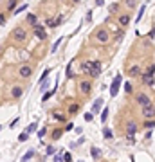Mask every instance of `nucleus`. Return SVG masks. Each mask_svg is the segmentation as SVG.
<instances>
[{"instance_id":"f257e3e1","label":"nucleus","mask_w":155,"mask_h":162,"mask_svg":"<svg viewBox=\"0 0 155 162\" xmlns=\"http://www.w3.org/2000/svg\"><path fill=\"white\" fill-rule=\"evenodd\" d=\"M81 74L88 76L90 79H96L101 76V61L99 60H87L81 63Z\"/></svg>"},{"instance_id":"f03ea898","label":"nucleus","mask_w":155,"mask_h":162,"mask_svg":"<svg viewBox=\"0 0 155 162\" xmlns=\"http://www.w3.org/2000/svg\"><path fill=\"white\" fill-rule=\"evenodd\" d=\"M27 38H29V32H27L25 25H16V27H13V31H11V40H13V41H16V43H25Z\"/></svg>"},{"instance_id":"7ed1b4c3","label":"nucleus","mask_w":155,"mask_h":162,"mask_svg":"<svg viewBox=\"0 0 155 162\" xmlns=\"http://www.w3.org/2000/svg\"><path fill=\"white\" fill-rule=\"evenodd\" d=\"M153 70H155V67H153V63H150V67L144 70V72H141V81H142V85L144 86H148V88H155V81H153Z\"/></svg>"},{"instance_id":"20e7f679","label":"nucleus","mask_w":155,"mask_h":162,"mask_svg":"<svg viewBox=\"0 0 155 162\" xmlns=\"http://www.w3.org/2000/svg\"><path fill=\"white\" fill-rule=\"evenodd\" d=\"M94 38H96V41H99V43H108L112 36H110V31H108L107 27H99V29L96 31Z\"/></svg>"},{"instance_id":"39448f33","label":"nucleus","mask_w":155,"mask_h":162,"mask_svg":"<svg viewBox=\"0 0 155 162\" xmlns=\"http://www.w3.org/2000/svg\"><path fill=\"white\" fill-rule=\"evenodd\" d=\"M125 132H126V139L130 140V142H135V133H137V124L133 123V121H128V123H126V128H125Z\"/></svg>"},{"instance_id":"423d86ee","label":"nucleus","mask_w":155,"mask_h":162,"mask_svg":"<svg viewBox=\"0 0 155 162\" xmlns=\"http://www.w3.org/2000/svg\"><path fill=\"white\" fill-rule=\"evenodd\" d=\"M121 81H123V76H121V74L114 78V81H112V85H110V95H112V97H116V95H117L119 86H121Z\"/></svg>"},{"instance_id":"0eeeda50","label":"nucleus","mask_w":155,"mask_h":162,"mask_svg":"<svg viewBox=\"0 0 155 162\" xmlns=\"http://www.w3.org/2000/svg\"><path fill=\"white\" fill-rule=\"evenodd\" d=\"M18 76L22 79H29L31 76H33V67H31V65H22V67L18 69Z\"/></svg>"},{"instance_id":"6e6552de","label":"nucleus","mask_w":155,"mask_h":162,"mask_svg":"<svg viewBox=\"0 0 155 162\" xmlns=\"http://www.w3.org/2000/svg\"><path fill=\"white\" fill-rule=\"evenodd\" d=\"M79 92H81V95H90V92H92V81L90 79H83L79 83Z\"/></svg>"},{"instance_id":"1a4fd4ad","label":"nucleus","mask_w":155,"mask_h":162,"mask_svg":"<svg viewBox=\"0 0 155 162\" xmlns=\"http://www.w3.org/2000/svg\"><path fill=\"white\" fill-rule=\"evenodd\" d=\"M33 32H34V34H36L40 40H42V41L49 38V32H47V31H45L42 25H38V24H34V25H33Z\"/></svg>"},{"instance_id":"9d476101","label":"nucleus","mask_w":155,"mask_h":162,"mask_svg":"<svg viewBox=\"0 0 155 162\" xmlns=\"http://www.w3.org/2000/svg\"><path fill=\"white\" fill-rule=\"evenodd\" d=\"M135 103L139 106H144V104L151 103V97H148V94H144V92H137L135 94Z\"/></svg>"},{"instance_id":"9b49d317","label":"nucleus","mask_w":155,"mask_h":162,"mask_svg":"<svg viewBox=\"0 0 155 162\" xmlns=\"http://www.w3.org/2000/svg\"><path fill=\"white\" fill-rule=\"evenodd\" d=\"M141 108H142V117L144 119H153V115H155V112H153V101L148 103V104H144V106H141Z\"/></svg>"},{"instance_id":"f8f14e48","label":"nucleus","mask_w":155,"mask_h":162,"mask_svg":"<svg viewBox=\"0 0 155 162\" xmlns=\"http://www.w3.org/2000/svg\"><path fill=\"white\" fill-rule=\"evenodd\" d=\"M22 95H24V86L22 85H15L11 88V97L13 99H20Z\"/></svg>"},{"instance_id":"ddd939ff","label":"nucleus","mask_w":155,"mask_h":162,"mask_svg":"<svg viewBox=\"0 0 155 162\" xmlns=\"http://www.w3.org/2000/svg\"><path fill=\"white\" fill-rule=\"evenodd\" d=\"M61 22H63V16H61V15H58V16H56L54 20H50V18H47V20H45V24H47L49 27H53V29H54V27H58V25L61 24Z\"/></svg>"},{"instance_id":"4468645a","label":"nucleus","mask_w":155,"mask_h":162,"mask_svg":"<svg viewBox=\"0 0 155 162\" xmlns=\"http://www.w3.org/2000/svg\"><path fill=\"white\" fill-rule=\"evenodd\" d=\"M117 20H119V25H121V27H126L130 22H132V16H130L128 13H125V15H119Z\"/></svg>"},{"instance_id":"2eb2a0df","label":"nucleus","mask_w":155,"mask_h":162,"mask_svg":"<svg viewBox=\"0 0 155 162\" xmlns=\"http://www.w3.org/2000/svg\"><path fill=\"white\" fill-rule=\"evenodd\" d=\"M128 76L130 78H139L141 76V67L139 65H132V67L128 69Z\"/></svg>"},{"instance_id":"dca6fc26","label":"nucleus","mask_w":155,"mask_h":162,"mask_svg":"<svg viewBox=\"0 0 155 162\" xmlns=\"http://www.w3.org/2000/svg\"><path fill=\"white\" fill-rule=\"evenodd\" d=\"M90 157L94 158V160H99L101 158V149L96 148V146H90Z\"/></svg>"},{"instance_id":"f3484780","label":"nucleus","mask_w":155,"mask_h":162,"mask_svg":"<svg viewBox=\"0 0 155 162\" xmlns=\"http://www.w3.org/2000/svg\"><path fill=\"white\" fill-rule=\"evenodd\" d=\"M61 135H63V130H61V128H54L53 133H50V139H53V140H60Z\"/></svg>"},{"instance_id":"a211bd4d","label":"nucleus","mask_w":155,"mask_h":162,"mask_svg":"<svg viewBox=\"0 0 155 162\" xmlns=\"http://www.w3.org/2000/svg\"><path fill=\"white\" fill-rule=\"evenodd\" d=\"M123 6H125L126 9H130V11H133L137 7V0H123Z\"/></svg>"},{"instance_id":"6ab92c4d","label":"nucleus","mask_w":155,"mask_h":162,"mask_svg":"<svg viewBox=\"0 0 155 162\" xmlns=\"http://www.w3.org/2000/svg\"><path fill=\"white\" fill-rule=\"evenodd\" d=\"M36 130H38V123H36V121H33V123H31V124L25 128V133H27V135H33Z\"/></svg>"},{"instance_id":"aec40b11","label":"nucleus","mask_w":155,"mask_h":162,"mask_svg":"<svg viewBox=\"0 0 155 162\" xmlns=\"http://www.w3.org/2000/svg\"><path fill=\"white\" fill-rule=\"evenodd\" d=\"M119 7H121V4H119V2H114V4H110V6H108V13H110V15H116V13H119Z\"/></svg>"},{"instance_id":"412c9836","label":"nucleus","mask_w":155,"mask_h":162,"mask_svg":"<svg viewBox=\"0 0 155 162\" xmlns=\"http://www.w3.org/2000/svg\"><path fill=\"white\" fill-rule=\"evenodd\" d=\"M53 117L56 119V121H60V123H67V121H69V117H67L65 114H60V112H54Z\"/></svg>"},{"instance_id":"4be33fe9","label":"nucleus","mask_w":155,"mask_h":162,"mask_svg":"<svg viewBox=\"0 0 155 162\" xmlns=\"http://www.w3.org/2000/svg\"><path fill=\"white\" fill-rule=\"evenodd\" d=\"M25 20H27V24H31V25H34V24H38V16H36L34 13H29V15L25 16Z\"/></svg>"},{"instance_id":"5701e85b","label":"nucleus","mask_w":155,"mask_h":162,"mask_svg":"<svg viewBox=\"0 0 155 162\" xmlns=\"http://www.w3.org/2000/svg\"><path fill=\"white\" fill-rule=\"evenodd\" d=\"M79 108H81V104H79V103H72V104L69 106V114H70V115L78 114V112H79Z\"/></svg>"},{"instance_id":"b1692460","label":"nucleus","mask_w":155,"mask_h":162,"mask_svg":"<svg viewBox=\"0 0 155 162\" xmlns=\"http://www.w3.org/2000/svg\"><path fill=\"white\" fill-rule=\"evenodd\" d=\"M123 38H125V27L117 29V31H116V34H114V40H117V41H121Z\"/></svg>"},{"instance_id":"393cba45","label":"nucleus","mask_w":155,"mask_h":162,"mask_svg":"<svg viewBox=\"0 0 155 162\" xmlns=\"http://www.w3.org/2000/svg\"><path fill=\"white\" fill-rule=\"evenodd\" d=\"M101 104H103V99H96V103H94V106H92L90 112H94V114L99 112V110H101Z\"/></svg>"},{"instance_id":"a878e982","label":"nucleus","mask_w":155,"mask_h":162,"mask_svg":"<svg viewBox=\"0 0 155 162\" xmlns=\"http://www.w3.org/2000/svg\"><path fill=\"white\" fill-rule=\"evenodd\" d=\"M18 6V0H7V11H11L13 13V9Z\"/></svg>"},{"instance_id":"bb28decb","label":"nucleus","mask_w":155,"mask_h":162,"mask_svg":"<svg viewBox=\"0 0 155 162\" xmlns=\"http://www.w3.org/2000/svg\"><path fill=\"white\" fill-rule=\"evenodd\" d=\"M34 155H36V151H34V149H29V151H27V153H25L22 158H20V160H29V158H33Z\"/></svg>"},{"instance_id":"cd10ccee","label":"nucleus","mask_w":155,"mask_h":162,"mask_svg":"<svg viewBox=\"0 0 155 162\" xmlns=\"http://www.w3.org/2000/svg\"><path fill=\"white\" fill-rule=\"evenodd\" d=\"M50 72H53V69H50V67H49V69H45V70H43V74L40 76V83H42V81H45V79H47V76H49Z\"/></svg>"},{"instance_id":"c85d7f7f","label":"nucleus","mask_w":155,"mask_h":162,"mask_svg":"<svg viewBox=\"0 0 155 162\" xmlns=\"http://www.w3.org/2000/svg\"><path fill=\"white\" fill-rule=\"evenodd\" d=\"M103 137H105L107 140H110V139L114 137V133H112V130H108V128H105V130H103Z\"/></svg>"},{"instance_id":"c756f323","label":"nucleus","mask_w":155,"mask_h":162,"mask_svg":"<svg viewBox=\"0 0 155 162\" xmlns=\"http://www.w3.org/2000/svg\"><path fill=\"white\" fill-rule=\"evenodd\" d=\"M56 88H58V83H56V86H54V88L50 90V92H45V94H43V97H42V99H43V103H45V101L49 99V97H50V95H53V94L56 92Z\"/></svg>"},{"instance_id":"7c9ffc66","label":"nucleus","mask_w":155,"mask_h":162,"mask_svg":"<svg viewBox=\"0 0 155 162\" xmlns=\"http://www.w3.org/2000/svg\"><path fill=\"white\" fill-rule=\"evenodd\" d=\"M107 119H108V108L105 106V110H103V112H101V123H103V124H105V123H107Z\"/></svg>"},{"instance_id":"2f4dec72","label":"nucleus","mask_w":155,"mask_h":162,"mask_svg":"<svg viewBox=\"0 0 155 162\" xmlns=\"http://www.w3.org/2000/svg\"><path fill=\"white\" fill-rule=\"evenodd\" d=\"M25 9H27V4H24V6H20V7L16 6V7L13 9V13H15V15H18V13H24V11H25Z\"/></svg>"},{"instance_id":"473e14b6","label":"nucleus","mask_w":155,"mask_h":162,"mask_svg":"<svg viewBox=\"0 0 155 162\" xmlns=\"http://www.w3.org/2000/svg\"><path fill=\"white\" fill-rule=\"evenodd\" d=\"M153 119H144V128H146V130H150V128H153Z\"/></svg>"},{"instance_id":"72a5a7b5","label":"nucleus","mask_w":155,"mask_h":162,"mask_svg":"<svg viewBox=\"0 0 155 162\" xmlns=\"http://www.w3.org/2000/svg\"><path fill=\"white\" fill-rule=\"evenodd\" d=\"M83 119L87 123H92V119H94V112H87L85 115H83Z\"/></svg>"},{"instance_id":"f704fd0d","label":"nucleus","mask_w":155,"mask_h":162,"mask_svg":"<svg viewBox=\"0 0 155 162\" xmlns=\"http://www.w3.org/2000/svg\"><path fill=\"white\" fill-rule=\"evenodd\" d=\"M54 146H47V149H45V157H50V155H54Z\"/></svg>"},{"instance_id":"c9c22d12","label":"nucleus","mask_w":155,"mask_h":162,"mask_svg":"<svg viewBox=\"0 0 155 162\" xmlns=\"http://www.w3.org/2000/svg\"><path fill=\"white\" fill-rule=\"evenodd\" d=\"M60 45H61V38H58V40H56V43H54V45H53V47H50V52H56Z\"/></svg>"},{"instance_id":"e433bc0d","label":"nucleus","mask_w":155,"mask_h":162,"mask_svg":"<svg viewBox=\"0 0 155 162\" xmlns=\"http://www.w3.org/2000/svg\"><path fill=\"white\" fill-rule=\"evenodd\" d=\"M132 90H133L132 83H130V81H126V83H125V92H126V94H132Z\"/></svg>"},{"instance_id":"4c0bfd02","label":"nucleus","mask_w":155,"mask_h":162,"mask_svg":"<svg viewBox=\"0 0 155 162\" xmlns=\"http://www.w3.org/2000/svg\"><path fill=\"white\" fill-rule=\"evenodd\" d=\"M144 11H146V6H142V7H141V11H139V16L135 18V22H141V18L144 16Z\"/></svg>"},{"instance_id":"58836bf2","label":"nucleus","mask_w":155,"mask_h":162,"mask_svg":"<svg viewBox=\"0 0 155 162\" xmlns=\"http://www.w3.org/2000/svg\"><path fill=\"white\" fill-rule=\"evenodd\" d=\"M45 133H47V128H42V130H38V133H36V135H38V139H43V137H45Z\"/></svg>"},{"instance_id":"ea45409f","label":"nucleus","mask_w":155,"mask_h":162,"mask_svg":"<svg viewBox=\"0 0 155 162\" xmlns=\"http://www.w3.org/2000/svg\"><path fill=\"white\" fill-rule=\"evenodd\" d=\"M72 76H74V74H72V61L67 65V78H72Z\"/></svg>"},{"instance_id":"a19ab883","label":"nucleus","mask_w":155,"mask_h":162,"mask_svg":"<svg viewBox=\"0 0 155 162\" xmlns=\"http://www.w3.org/2000/svg\"><path fill=\"white\" fill-rule=\"evenodd\" d=\"M27 139H29V135H27V133H20V135H18V140H20V142H25Z\"/></svg>"},{"instance_id":"79ce46f5","label":"nucleus","mask_w":155,"mask_h":162,"mask_svg":"<svg viewBox=\"0 0 155 162\" xmlns=\"http://www.w3.org/2000/svg\"><path fill=\"white\" fill-rule=\"evenodd\" d=\"M63 160H65V162H70V160H72V155L69 153V151H65V153H63Z\"/></svg>"},{"instance_id":"37998d69","label":"nucleus","mask_w":155,"mask_h":162,"mask_svg":"<svg viewBox=\"0 0 155 162\" xmlns=\"http://www.w3.org/2000/svg\"><path fill=\"white\" fill-rule=\"evenodd\" d=\"M6 22H7V18H6V15H4V13H0V25H4V24H6Z\"/></svg>"},{"instance_id":"c03bdc74","label":"nucleus","mask_w":155,"mask_h":162,"mask_svg":"<svg viewBox=\"0 0 155 162\" xmlns=\"http://www.w3.org/2000/svg\"><path fill=\"white\" fill-rule=\"evenodd\" d=\"M85 22H88V24H90V22H92V11H87V16H85Z\"/></svg>"},{"instance_id":"a18cd8bd","label":"nucleus","mask_w":155,"mask_h":162,"mask_svg":"<svg viewBox=\"0 0 155 162\" xmlns=\"http://www.w3.org/2000/svg\"><path fill=\"white\" fill-rule=\"evenodd\" d=\"M151 132H153V128H150V130H146V135H144V139H151Z\"/></svg>"},{"instance_id":"49530a36","label":"nucleus","mask_w":155,"mask_h":162,"mask_svg":"<svg viewBox=\"0 0 155 162\" xmlns=\"http://www.w3.org/2000/svg\"><path fill=\"white\" fill-rule=\"evenodd\" d=\"M18 121H20V117H15L13 121H11V124H9V126H11V128H15V126L18 124Z\"/></svg>"},{"instance_id":"de8ad7c7","label":"nucleus","mask_w":155,"mask_h":162,"mask_svg":"<svg viewBox=\"0 0 155 162\" xmlns=\"http://www.w3.org/2000/svg\"><path fill=\"white\" fill-rule=\"evenodd\" d=\"M72 128H74V126H72V123H67V126H65V130H63V132H70Z\"/></svg>"},{"instance_id":"09e8293b","label":"nucleus","mask_w":155,"mask_h":162,"mask_svg":"<svg viewBox=\"0 0 155 162\" xmlns=\"http://www.w3.org/2000/svg\"><path fill=\"white\" fill-rule=\"evenodd\" d=\"M96 6L101 7V6H105V0H96Z\"/></svg>"},{"instance_id":"8fccbe9b","label":"nucleus","mask_w":155,"mask_h":162,"mask_svg":"<svg viewBox=\"0 0 155 162\" xmlns=\"http://www.w3.org/2000/svg\"><path fill=\"white\" fill-rule=\"evenodd\" d=\"M61 160V153H58V155H54V162H60Z\"/></svg>"},{"instance_id":"3c124183","label":"nucleus","mask_w":155,"mask_h":162,"mask_svg":"<svg viewBox=\"0 0 155 162\" xmlns=\"http://www.w3.org/2000/svg\"><path fill=\"white\" fill-rule=\"evenodd\" d=\"M69 2H70V4H79L81 0H69Z\"/></svg>"},{"instance_id":"603ef678","label":"nucleus","mask_w":155,"mask_h":162,"mask_svg":"<svg viewBox=\"0 0 155 162\" xmlns=\"http://www.w3.org/2000/svg\"><path fill=\"white\" fill-rule=\"evenodd\" d=\"M0 130H2V126H0Z\"/></svg>"}]
</instances>
